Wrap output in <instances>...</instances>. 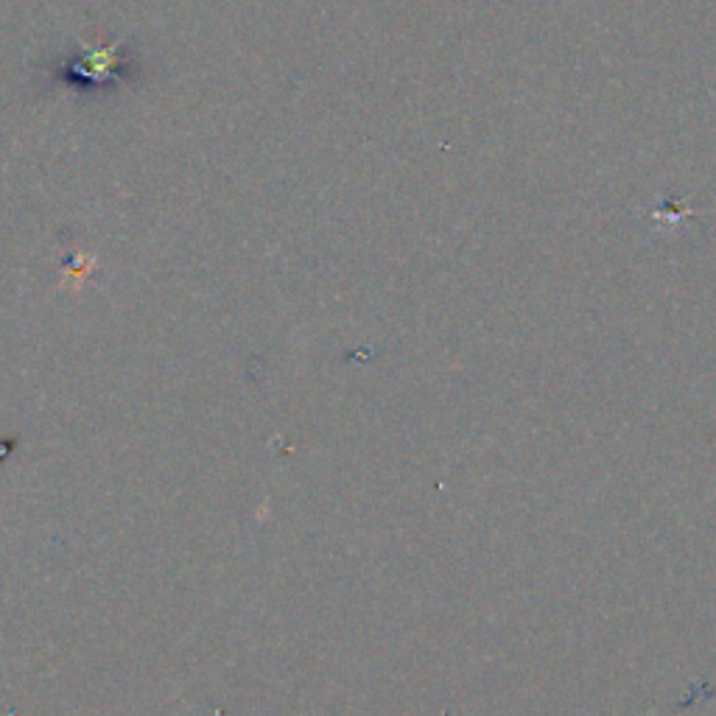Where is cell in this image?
<instances>
[{
  "instance_id": "6da1fadb",
  "label": "cell",
  "mask_w": 716,
  "mask_h": 716,
  "mask_svg": "<svg viewBox=\"0 0 716 716\" xmlns=\"http://www.w3.org/2000/svg\"><path fill=\"white\" fill-rule=\"evenodd\" d=\"M118 48H121V40L112 42V45H98L93 51H87V54L76 62V73H82L87 76V82H104V79H110L112 70H115V54H118Z\"/></svg>"
}]
</instances>
